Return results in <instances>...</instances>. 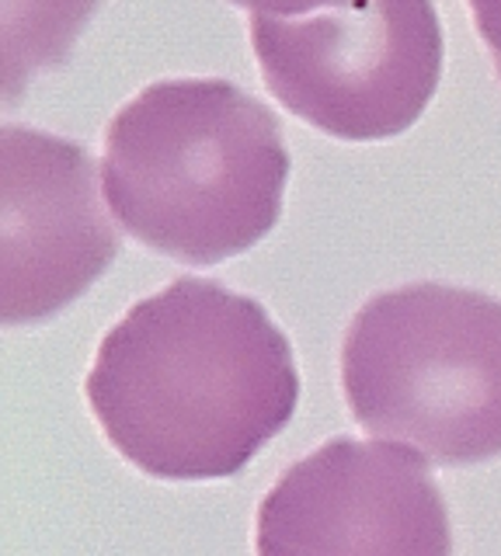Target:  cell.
<instances>
[{
    "mask_svg": "<svg viewBox=\"0 0 501 556\" xmlns=\"http://www.w3.org/2000/svg\"><path fill=\"white\" fill-rule=\"evenodd\" d=\"M84 390L98 428L136 469L223 480L289 425L300 372L262 303L181 275L101 338Z\"/></svg>",
    "mask_w": 501,
    "mask_h": 556,
    "instance_id": "6da1fadb",
    "label": "cell"
},
{
    "mask_svg": "<svg viewBox=\"0 0 501 556\" xmlns=\"http://www.w3.org/2000/svg\"><path fill=\"white\" fill-rule=\"evenodd\" d=\"M0 317L36 324L71 306L123 251L98 199L95 156L28 126L0 132Z\"/></svg>",
    "mask_w": 501,
    "mask_h": 556,
    "instance_id": "8992f818",
    "label": "cell"
},
{
    "mask_svg": "<svg viewBox=\"0 0 501 556\" xmlns=\"http://www.w3.org/2000/svg\"><path fill=\"white\" fill-rule=\"evenodd\" d=\"M258 556H453L442 491L418 452L324 442L258 504Z\"/></svg>",
    "mask_w": 501,
    "mask_h": 556,
    "instance_id": "5b68a950",
    "label": "cell"
},
{
    "mask_svg": "<svg viewBox=\"0 0 501 556\" xmlns=\"http://www.w3.org/2000/svg\"><path fill=\"white\" fill-rule=\"evenodd\" d=\"M466 8L474 14V25L491 52V63L501 80V0H466Z\"/></svg>",
    "mask_w": 501,
    "mask_h": 556,
    "instance_id": "ba28073f",
    "label": "cell"
},
{
    "mask_svg": "<svg viewBox=\"0 0 501 556\" xmlns=\"http://www.w3.org/2000/svg\"><path fill=\"white\" fill-rule=\"evenodd\" d=\"M101 0H4V104H18L25 84L71 56Z\"/></svg>",
    "mask_w": 501,
    "mask_h": 556,
    "instance_id": "52a82bcc",
    "label": "cell"
},
{
    "mask_svg": "<svg viewBox=\"0 0 501 556\" xmlns=\"http://www.w3.org/2000/svg\"><path fill=\"white\" fill-rule=\"evenodd\" d=\"M355 421L428 463L501 456V300L414 282L362 306L341 344Z\"/></svg>",
    "mask_w": 501,
    "mask_h": 556,
    "instance_id": "3957f363",
    "label": "cell"
},
{
    "mask_svg": "<svg viewBox=\"0 0 501 556\" xmlns=\"http://www.w3.org/2000/svg\"><path fill=\"white\" fill-rule=\"evenodd\" d=\"M234 4L248 8L254 14L289 17V14H306V11H317V8H341V4H349V0H234Z\"/></svg>",
    "mask_w": 501,
    "mask_h": 556,
    "instance_id": "9c48e42d",
    "label": "cell"
},
{
    "mask_svg": "<svg viewBox=\"0 0 501 556\" xmlns=\"http://www.w3.org/2000/svg\"><path fill=\"white\" fill-rule=\"evenodd\" d=\"M251 46L283 109L349 143L408 132L442 77L431 0H349L310 17L251 14Z\"/></svg>",
    "mask_w": 501,
    "mask_h": 556,
    "instance_id": "277c9868",
    "label": "cell"
},
{
    "mask_svg": "<svg viewBox=\"0 0 501 556\" xmlns=\"http://www.w3.org/2000/svg\"><path fill=\"white\" fill-rule=\"evenodd\" d=\"M289 150L275 112L230 80H158L105 129L115 219L185 265L251 251L283 216Z\"/></svg>",
    "mask_w": 501,
    "mask_h": 556,
    "instance_id": "7a4b0ae2",
    "label": "cell"
}]
</instances>
